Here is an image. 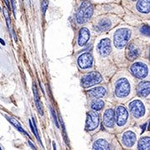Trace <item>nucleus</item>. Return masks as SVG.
<instances>
[{"label":"nucleus","instance_id":"nucleus-33","mask_svg":"<svg viewBox=\"0 0 150 150\" xmlns=\"http://www.w3.org/2000/svg\"><path fill=\"white\" fill-rule=\"evenodd\" d=\"M53 144H54V149L56 150V148H55V143H53Z\"/></svg>","mask_w":150,"mask_h":150},{"label":"nucleus","instance_id":"nucleus-12","mask_svg":"<svg viewBox=\"0 0 150 150\" xmlns=\"http://www.w3.org/2000/svg\"><path fill=\"white\" fill-rule=\"evenodd\" d=\"M114 115L115 113L112 109H107L103 115V124L107 128H112L114 125Z\"/></svg>","mask_w":150,"mask_h":150},{"label":"nucleus","instance_id":"nucleus-28","mask_svg":"<svg viewBox=\"0 0 150 150\" xmlns=\"http://www.w3.org/2000/svg\"><path fill=\"white\" fill-rule=\"evenodd\" d=\"M48 0H43V3H42V12H43V14H45L47 8H48Z\"/></svg>","mask_w":150,"mask_h":150},{"label":"nucleus","instance_id":"nucleus-19","mask_svg":"<svg viewBox=\"0 0 150 150\" xmlns=\"http://www.w3.org/2000/svg\"><path fill=\"white\" fill-rule=\"evenodd\" d=\"M137 8L139 12L144 13H149V0H139L137 4Z\"/></svg>","mask_w":150,"mask_h":150},{"label":"nucleus","instance_id":"nucleus-16","mask_svg":"<svg viewBox=\"0 0 150 150\" xmlns=\"http://www.w3.org/2000/svg\"><path fill=\"white\" fill-rule=\"evenodd\" d=\"M137 93L139 97H147L149 94V82L140 83L137 88Z\"/></svg>","mask_w":150,"mask_h":150},{"label":"nucleus","instance_id":"nucleus-11","mask_svg":"<svg viewBox=\"0 0 150 150\" xmlns=\"http://www.w3.org/2000/svg\"><path fill=\"white\" fill-rule=\"evenodd\" d=\"M111 50V42L108 38H103L98 44V51L102 56H108Z\"/></svg>","mask_w":150,"mask_h":150},{"label":"nucleus","instance_id":"nucleus-22","mask_svg":"<svg viewBox=\"0 0 150 150\" xmlns=\"http://www.w3.org/2000/svg\"><path fill=\"white\" fill-rule=\"evenodd\" d=\"M6 118H7V119H8V121H9V122H10L12 124H13V126H14V127H16L17 129H18V130H19L20 132H22L23 134H26L28 137L29 138V135H28V134L27 133H26V132H25V131H24V130L23 129V128H22V126H21V124L19 123V122H18V121L17 119H15V118H11V117H8V116H6Z\"/></svg>","mask_w":150,"mask_h":150},{"label":"nucleus","instance_id":"nucleus-35","mask_svg":"<svg viewBox=\"0 0 150 150\" xmlns=\"http://www.w3.org/2000/svg\"></svg>","mask_w":150,"mask_h":150},{"label":"nucleus","instance_id":"nucleus-4","mask_svg":"<svg viewBox=\"0 0 150 150\" xmlns=\"http://www.w3.org/2000/svg\"><path fill=\"white\" fill-rule=\"evenodd\" d=\"M130 93V84L129 82L126 79H120L116 83L115 88V94L118 98H124L128 96Z\"/></svg>","mask_w":150,"mask_h":150},{"label":"nucleus","instance_id":"nucleus-13","mask_svg":"<svg viewBox=\"0 0 150 150\" xmlns=\"http://www.w3.org/2000/svg\"><path fill=\"white\" fill-rule=\"evenodd\" d=\"M93 150H112L111 145L107 140L104 139H97L93 144Z\"/></svg>","mask_w":150,"mask_h":150},{"label":"nucleus","instance_id":"nucleus-14","mask_svg":"<svg viewBox=\"0 0 150 150\" xmlns=\"http://www.w3.org/2000/svg\"><path fill=\"white\" fill-rule=\"evenodd\" d=\"M106 90L103 87H97L88 92V96L91 98H100L105 95Z\"/></svg>","mask_w":150,"mask_h":150},{"label":"nucleus","instance_id":"nucleus-30","mask_svg":"<svg viewBox=\"0 0 150 150\" xmlns=\"http://www.w3.org/2000/svg\"><path fill=\"white\" fill-rule=\"evenodd\" d=\"M4 2H5V4H6V5H7V7L8 8V9H9V2H8V0H4Z\"/></svg>","mask_w":150,"mask_h":150},{"label":"nucleus","instance_id":"nucleus-7","mask_svg":"<svg viewBox=\"0 0 150 150\" xmlns=\"http://www.w3.org/2000/svg\"><path fill=\"white\" fill-rule=\"evenodd\" d=\"M130 111L134 118H139L144 115L145 108L140 100H134L130 103Z\"/></svg>","mask_w":150,"mask_h":150},{"label":"nucleus","instance_id":"nucleus-32","mask_svg":"<svg viewBox=\"0 0 150 150\" xmlns=\"http://www.w3.org/2000/svg\"><path fill=\"white\" fill-rule=\"evenodd\" d=\"M0 43H3V45H5V43H4V41L3 39H1V38H0Z\"/></svg>","mask_w":150,"mask_h":150},{"label":"nucleus","instance_id":"nucleus-21","mask_svg":"<svg viewBox=\"0 0 150 150\" xmlns=\"http://www.w3.org/2000/svg\"><path fill=\"white\" fill-rule=\"evenodd\" d=\"M33 95H34V101H35V103H36V106H37L38 110L39 113L41 115H43V108H42V104L40 103V98H39V96H38V93L37 88L36 86L33 85Z\"/></svg>","mask_w":150,"mask_h":150},{"label":"nucleus","instance_id":"nucleus-27","mask_svg":"<svg viewBox=\"0 0 150 150\" xmlns=\"http://www.w3.org/2000/svg\"><path fill=\"white\" fill-rule=\"evenodd\" d=\"M33 129H34V135L36 136L38 142L41 143L40 141V138H39V135H38V129H37V126H36V123H35V120L33 118Z\"/></svg>","mask_w":150,"mask_h":150},{"label":"nucleus","instance_id":"nucleus-10","mask_svg":"<svg viewBox=\"0 0 150 150\" xmlns=\"http://www.w3.org/2000/svg\"><path fill=\"white\" fill-rule=\"evenodd\" d=\"M93 56L89 53L82 54L78 59V64L79 65V67L81 69H83L91 68L92 65H93Z\"/></svg>","mask_w":150,"mask_h":150},{"label":"nucleus","instance_id":"nucleus-9","mask_svg":"<svg viewBox=\"0 0 150 150\" xmlns=\"http://www.w3.org/2000/svg\"><path fill=\"white\" fill-rule=\"evenodd\" d=\"M137 140L136 134L132 131H126L122 135V144L126 148H132Z\"/></svg>","mask_w":150,"mask_h":150},{"label":"nucleus","instance_id":"nucleus-20","mask_svg":"<svg viewBox=\"0 0 150 150\" xmlns=\"http://www.w3.org/2000/svg\"><path fill=\"white\" fill-rule=\"evenodd\" d=\"M149 137H144L139 141L138 150H150Z\"/></svg>","mask_w":150,"mask_h":150},{"label":"nucleus","instance_id":"nucleus-1","mask_svg":"<svg viewBox=\"0 0 150 150\" xmlns=\"http://www.w3.org/2000/svg\"><path fill=\"white\" fill-rule=\"evenodd\" d=\"M93 13V6L88 1H84L82 3L76 14V20L78 23L82 24L88 21Z\"/></svg>","mask_w":150,"mask_h":150},{"label":"nucleus","instance_id":"nucleus-26","mask_svg":"<svg viewBox=\"0 0 150 150\" xmlns=\"http://www.w3.org/2000/svg\"><path fill=\"white\" fill-rule=\"evenodd\" d=\"M141 33L146 36H149V25H144L141 28Z\"/></svg>","mask_w":150,"mask_h":150},{"label":"nucleus","instance_id":"nucleus-17","mask_svg":"<svg viewBox=\"0 0 150 150\" xmlns=\"http://www.w3.org/2000/svg\"><path fill=\"white\" fill-rule=\"evenodd\" d=\"M89 37H90L89 30L86 28H81L79 31V44L80 46H84L86 43L88 41Z\"/></svg>","mask_w":150,"mask_h":150},{"label":"nucleus","instance_id":"nucleus-2","mask_svg":"<svg viewBox=\"0 0 150 150\" xmlns=\"http://www.w3.org/2000/svg\"><path fill=\"white\" fill-rule=\"evenodd\" d=\"M131 37V31L128 28H120L117 30L113 35V43L115 47L118 48H123L129 43Z\"/></svg>","mask_w":150,"mask_h":150},{"label":"nucleus","instance_id":"nucleus-18","mask_svg":"<svg viewBox=\"0 0 150 150\" xmlns=\"http://www.w3.org/2000/svg\"><path fill=\"white\" fill-rule=\"evenodd\" d=\"M139 55V50L137 48L134 43L129 44L127 48V57L129 58V60H134L137 59Z\"/></svg>","mask_w":150,"mask_h":150},{"label":"nucleus","instance_id":"nucleus-3","mask_svg":"<svg viewBox=\"0 0 150 150\" xmlns=\"http://www.w3.org/2000/svg\"><path fill=\"white\" fill-rule=\"evenodd\" d=\"M102 76L98 72H91L85 74L81 79V84L83 88H88L102 82Z\"/></svg>","mask_w":150,"mask_h":150},{"label":"nucleus","instance_id":"nucleus-25","mask_svg":"<svg viewBox=\"0 0 150 150\" xmlns=\"http://www.w3.org/2000/svg\"><path fill=\"white\" fill-rule=\"evenodd\" d=\"M50 110H51V112H52V115H53V118H54V123H55V125H56V127L57 128H59V123H58V118H57V116H56V112H55V110L54 109V108L50 107Z\"/></svg>","mask_w":150,"mask_h":150},{"label":"nucleus","instance_id":"nucleus-5","mask_svg":"<svg viewBox=\"0 0 150 150\" xmlns=\"http://www.w3.org/2000/svg\"><path fill=\"white\" fill-rule=\"evenodd\" d=\"M99 123V116L98 113L95 111H90L87 114L86 119V129L88 131H93L98 126Z\"/></svg>","mask_w":150,"mask_h":150},{"label":"nucleus","instance_id":"nucleus-6","mask_svg":"<svg viewBox=\"0 0 150 150\" xmlns=\"http://www.w3.org/2000/svg\"><path fill=\"white\" fill-rule=\"evenodd\" d=\"M131 72L134 77L138 79H144L148 75V67L142 63H135L131 67Z\"/></svg>","mask_w":150,"mask_h":150},{"label":"nucleus","instance_id":"nucleus-34","mask_svg":"<svg viewBox=\"0 0 150 150\" xmlns=\"http://www.w3.org/2000/svg\"><path fill=\"white\" fill-rule=\"evenodd\" d=\"M0 150H4V149H3V148H2V146H1V145H0Z\"/></svg>","mask_w":150,"mask_h":150},{"label":"nucleus","instance_id":"nucleus-24","mask_svg":"<svg viewBox=\"0 0 150 150\" xmlns=\"http://www.w3.org/2000/svg\"><path fill=\"white\" fill-rule=\"evenodd\" d=\"M4 16H5L6 21H7V26L8 28V29L11 30V22H10V18H9V13L7 11V9H4Z\"/></svg>","mask_w":150,"mask_h":150},{"label":"nucleus","instance_id":"nucleus-31","mask_svg":"<svg viewBox=\"0 0 150 150\" xmlns=\"http://www.w3.org/2000/svg\"><path fill=\"white\" fill-rule=\"evenodd\" d=\"M147 125H148V123H145V124H144V125H143V129H142V133H144V129H145V128H146V126H147Z\"/></svg>","mask_w":150,"mask_h":150},{"label":"nucleus","instance_id":"nucleus-29","mask_svg":"<svg viewBox=\"0 0 150 150\" xmlns=\"http://www.w3.org/2000/svg\"><path fill=\"white\" fill-rule=\"evenodd\" d=\"M11 3H12V7H13V12L14 16H15L16 15V9H15V3H14V0H11Z\"/></svg>","mask_w":150,"mask_h":150},{"label":"nucleus","instance_id":"nucleus-23","mask_svg":"<svg viewBox=\"0 0 150 150\" xmlns=\"http://www.w3.org/2000/svg\"><path fill=\"white\" fill-rule=\"evenodd\" d=\"M103 105H104L103 101H102L101 99H98H98H95V100L93 101L91 108L93 111H99V110H101L103 108Z\"/></svg>","mask_w":150,"mask_h":150},{"label":"nucleus","instance_id":"nucleus-8","mask_svg":"<svg viewBox=\"0 0 150 150\" xmlns=\"http://www.w3.org/2000/svg\"><path fill=\"white\" fill-rule=\"evenodd\" d=\"M129 118V112L128 110L123 106H118L116 110V123L118 126H123L127 123V120Z\"/></svg>","mask_w":150,"mask_h":150},{"label":"nucleus","instance_id":"nucleus-15","mask_svg":"<svg viewBox=\"0 0 150 150\" xmlns=\"http://www.w3.org/2000/svg\"><path fill=\"white\" fill-rule=\"evenodd\" d=\"M111 28V22L109 19L108 18H103L102 20L98 23L96 26H94V29L96 30L97 32H104L107 31L109 28Z\"/></svg>","mask_w":150,"mask_h":150}]
</instances>
